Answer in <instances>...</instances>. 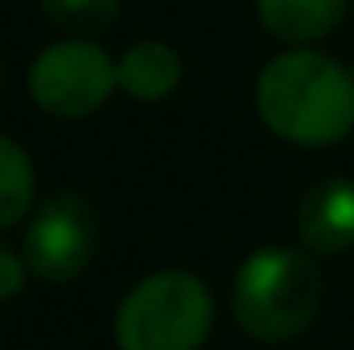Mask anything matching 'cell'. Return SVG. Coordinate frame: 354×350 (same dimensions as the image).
<instances>
[{"label":"cell","instance_id":"obj_1","mask_svg":"<svg viewBox=\"0 0 354 350\" xmlns=\"http://www.w3.org/2000/svg\"><path fill=\"white\" fill-rule=\"evenodd\" d=\"M256 107L288 145H338L354 128V71L322 50H284L260 71Z\"/></svg>","mask_w":354,"mask_h":350},{"label":"cell","instance_id":"obj_2","mask_svg":"<svg viewBox=\"0 0 354 350\" xmlns=\"http://www.w3.org/2000/svg\"><path fill=\"white\" fill-rule=\"evenodd\" d=\"M322 268L292 248H260L239 264L231 284L235 322L260 342H288L305 334L322 309Z\"/></svg>","mask_w":354,"mask_h":350},{"label":"cell","instance_id":"obj_3","mask_svg":"<svg viewBox=\"0 0 354 350\" xmlns=\"http://www.w3.org/2000/svg\"><path fill=\"white\" fill-rule=\"evenodd\" d=\"M214 326L210 288L189 272H153L128 288L115 313L120 350H202Z\"/></svg>","mask_w":354,"mask_h":350},{"label":"cell","instance_id":"obj_4","mask_svg":"<svg viewBox=\"0 0 354 350\" xmlns=\"http://www.w3.org/2000/svg\"><path fill=\"white\" fill-rule=\"evenodd\" d=\"M120 87L115 62L103 46L87 37H66L46 46L29 66V95L46 116L58 120H87L95 116L111 91Z\"/></svg>","mask_w":354,"mask_h":350},{"label":"cell","instance_id":"obj_5","mask_svg":"<svg viewBox=\"0 0 354 350\" xmlns=\"http://www.w3.org/2000/svg\"><path fill=\"white\" fill-rule=\"evenodd\" d=\"M99 252V214L83 194H54L37 206L21 256L37 280L66 284L83 276Z\"/></svg>","mask_w":354,"mask_h":350},{"label":"cell","instance_id":"obj_6","mask_svg":"<svg viewBox=\"0 0 354 350\" xmlns=\"http://www.w3.org/2000/svg\"><path fill=\"white\" fill-rule=\"evenodd\" d=\"M301 243L317 256H338L354 248V181L351 177H322L305 190L297 206Z\"/></svg>","mask_w":354,"mask_h":350},{"label":"cell","instance_id":"obj_7","mask_svg":"<svg viewBox=\"0 0 354 350\" xmlns=\"http://www.w3.org/2000/svg\"><path fill=\"white\" fill-rule=\"evenodd\" d=\"M115 75H120V91L128 99H136V103H161L181 83V58H177L174 46L149 37V42H136V46H128L120 54Z\"/></svg>","mask_w":354,"mask_h":350},{"label":"cell","instance_id":"obj_8","mask_svg":"<svg viewBox=\"0 0 354 350\" xmlns=\"http://www.w3.org/2000/svg\"><path fill=\"white\" fill-rule=\"evenodd\" d=\"M351 0H256L260 25L284 46H309L334 33Z\"/></svg>","mask_w":354,"mask_h":350},{"label":"cell","instance_id":"obj_9","mask_svg":"<svg viewBox=\"0 0 354 350\" xmlns=\"http://www.w3.org/2000/svg\"><path fill=\"white\" fill-rule=\"evenodd\" d=\"M33 194H37V177L29 153L17 140L0 136V227L21 223L33 210Z\"/></svg>","mask_w":354,"mask_h":350},{"label":"cell","instance_id":"obj_10","mask_svg":"<svg viewBox=\"0 0 354 350\" xmlns=\"http://www.w3.org/2000/svg\"><path fill=\"white\" fill-rule=\"evenodd\" d=\"M41 17L71 37H91L107 33L120 21V0H37Z\"/></svg>","mask_w":354,"mask_h":350},{"label":"cell","instance_id":"obj_11","mask_svg":"<svg viewBox=\"0 0 354 350\" xmlns=\"http://www.w3.org/2000/svg\"><path fill=\"white\" fill-rule=\"evenodd\" d=\"M25 272H29L25 256L17 260L12 252H4V248H0V301H8V297H17V293H21V284H25Z\"/></svg>","mask_w":354,"mask_h":350},{"label":"cell","instance_id":"obj_12","mask_svg":"<svg viewBox=\"0 0 354 350\" xmlns=\"http://www.w3.org/2000/svg\"><path fill=\"white\" fill-rule=\"evenodd\" d=\"M0 83H4V71H0Z\"/></svg>","mask_w":354,"mask_h":350}]
</instances>
